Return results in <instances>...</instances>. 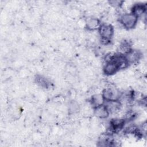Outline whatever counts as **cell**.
Returning <instances> with one entry per match:
<instances>
[{
	"label": "cell",
	"instance_id": "obj_1",
	"mask_svg": "<svg viewBox=\"0 0 147 147\" xmlns=\"http://www.w3.org/2000/svg\"><path fill=\"white\" fill-rule=\"evenodd\" d=\"M137 19L138 17L132 13H126L121 16L120 22L125 28L129 29L135 26L137 22Z\"/></svg>",
	"mask_w": 147,
	"mask_h": 147
},
{
	"label": "cell",
	"instance_id": "obj_6",
	"mask_svg": "<svg viewBox=\"0 0 147 147\" xmlns=\"http://www.w3.org/2000/svg\"><path fill=\"white\" fill-rule=\"evenodd\" d=\"M107 102V104L105 106L107 107L109 113H115L120 109L121 103L118 100H109Z\"/></svg>",
	"mask_w": 147,
	"mask_h": 147
},
{
	"label": "cell",
	"instance_id": "obj_3",
	"mask_svg": "<svg viewBox=\"0 0 147 147\" xmlns=\"http://www.w3.org/2000/svg\"><path fill=\"white\" fill-rule=\"evenodd\" d=\"M118 92L117 90L113 88H107L103 92L102 96L106 101L116 100L118 98Z\"/></svg>",
	"mask_w": 147,
	"mask_h": 147
},
{
	"label": "cell",
	"instance_id": "obj_5",
	"mask_svg": "<svg viewBox=\"0 0 147 147\" xmlns=\"http://www.w3.org/2000/svg\"><path fill=\"white\" fill-rule=\"evenodd\" d=\"M119 69V67L113 61H109L106 63L104 67V72L106 75H111L116 73Z\"/></svg>",
	"mask_w": 147,
	"mask_h": 147
},
{
	"label": "cell",
	"instance_id": "obj_7",
	"mask_svg": "<svg viewBox=\"0 0 147 147\" xmlns=\"http://www.w3.org/2000/svg\"><path fill=\"white\" fill-rule=\"evenodd\" d=\"M95 114L97 117L101 118H105L108 117L109 114V112L106 107L105 105H99L95 107Z\"/></svg>",
	"mask_w": 147,
	"mask_h": 147
},
{
	"label": "cell",
	"instance_id": "obj_2",
	"mask_svg": "<svg viewBox=\"0 0 147 147\" xmlns=\"http://www.w3.org/2000/svg\"><path fill=\"white\" fill-rule=\"evenodd\" d=\"M99 30L102 40L105 41V44H107L113 35L114 30L113 26L111 25L103 24L100 25Z\"/></svg>",
	"mask_w": 147,
	"mask_h": 147
},
{
	"label": "cell",
	"instance_id": "obj_4",
	"mask_svg": "<svg viewBox=\"0 0 147 147\" xmlns=\"http://www.w3.org/2000/svg\"><path fill=\"white\" fill-rule=\"evenodd\" d=\"M125 121L122 119H113L110 122V131L116 133L119 131L124 126Z\"/></svg>",
	"mask_w": 147,
	"mask_h": 147
},
{
	"label": "cell",
	"instance_id": "obj_8",
	"mask_svg": "<svg viewBox=\"0 0 147 147\" xmlns=\"http://www.w3.org/2000/svg\"><path fill=\"white\" fill-rule=\"evenodd\" d=\"M87 26L91 30L96 29L100 26V23L98 20L96 18H91L87 22Z\"/></svg>",
	"mask_w": 147,
	"mask_h": 147
}]
</instances>
